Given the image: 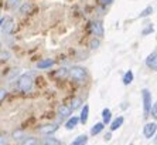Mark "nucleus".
Segmentation results:
<instances>
[{"label":"nucleus","instance_id":"1","mask_svg":"<svg viewBox=\"0 0 157 145\" xmlns=\"http://www.w3.org/2000/svg\"><path fill=\"white\" fill-rule=\"evenodd\" d=\"M68 76L77 83H84L86 78V70L84 67H79V65H74L68 70Z\"/></svg>","mask_w":157,"mask_h":145},{"label":"nucleus","instance_id":"2","mask_svg":"<svg viewBox=\"0 0 157 145\" xmlns=\"http://www.w3.org/2000/svg\"><path fill=\"white\" fill-rule=\"evenodd\" d=\"M17 87H18V90L23 91V93L30 91L33 88V77L30 76V74H23L17 80Z\"/></svg>","mask_w":157,"mask_h":145},{"label":"nucleus","instance_id":"3","mask_svg":"<svg viewBox=\"0 0 157 145\" xmlns=\"http://www.w3.org/2000/svg\"><path fill=\"white\" fill-rule=\"evenodd\" d=\"M142 98H143V110H144V117H149L150 108H151V93L147 88L142 91Z\"/></svg>","mask_w":157,"mask_h":145},{"label":"nucleus","instance_id":"4","mask_svg":"<svg viewBox=\"0 0 157 145\" xmlns=\"http://www.w3.org/2000/svg\"><path fill=\"white\" fill-rule=\"evenodd\" d=\"M156 122H149L144 125V128H143V134H144V137L146 138H153L154 134H156Z\"/></svg>","mask_w":157,"mask_h":145},{"label":"nucleus","instance_id":"5","mask_svg":"<svg viewBox=\"0 0 157 145\" xmlns=\"http://www.w3.org/2000/svg\"><path fill=\"white\" fill-rule=\"evenodd\" d=\"M146 65L149 67L150 70H151V71H156V68H157V53H156V51H153L151 54L147 56Z\"/></svg>","mask_w":157,"mask_h":145},{"label":"nucleus","instance_id":"6","mask_svg":"<svg viewBox=\"0 0 157 145\" xmlns=\"http://www.w3.org/2000/svg\"><path fill=\"white\" fill-rule=\"evenodd\" d=\"M91 30L95 36H98V37L103 36V24L101 22H92L91 23Z\"/></svg>","mask_w":157,"mask_h":145},{"label":"nucleus","instance_id":"7","mask_svg":"<svg viewBox=\"0 0 157 145\" xmlns=\"http://www.w3.org/2000/svg\"><path fill=\"white\" fill-rule=\"evenodd\" d=\"M57 130H58V127H57L55 124H48V125H44V127L40 128V134L48 135V137H50V135H52Z\"/></svg>","mask_w":157,"mask_h":145},{"label":"nucleus","instance_id":"8","mask_svg":"<svg viewBox=\"0 0 157 145\" xmlns=\"http://www.w3.org/2000/svg\"><path fill=\"white\" fill-rule=\"evenodd\" d=\"M3 27H2V31L4 33V34H9V33H11V30H13V27H14V22H13V19L11 17H7L3 20Z\"/></svg>","mask_w":157,"mask_h":145},{"label":"nucleus","instance_id":"9","mask_svg":"<svg viewBox=\"0 0 157 145\" xmlns=\"http://www.w3.org/2000/svg\"><path fill=\"white\" fill-rule=\"evenodd\" d=\"M52 65H54V60H51V58H45V60H41V61L37 63V68L45 70V68L52 67Z\"/></svg>","mask_w":157,"mask_h":145},{"label":"nucleus","instance_id":"10","mask_svg":"<svg viewBox=\"0 0 157 145\" xmlns=\"http://www.w3.org/2000/svg\"><path fill=\"white\" fill-rule=\"evenodd\" d=\"M71 108L68 107V105H65V104H61V105H58V114H59V117H70L71 115Z\"/></svg>","mask_w":157,"mask_h":145},{"label":"nucleus","instance_id":"11","mask_svg":"<svg viewBox=\"0 0 157 145\" xmlns=\"http://www.w3.org/2000/svg\"><path fill=\"white\" fill-rule=\"evenodd\" d=\"M124 122V118L123 117H117L116 120H113L112 122H110V131H116L117 128H121L122 127V124Z\"/></svg>","mask_w":157,"mask_h":145},{"label":"nucleus","instance_id":"12","mask_svg":"<svg viewBox=\"0 0 157 145\" xmlns=\"http://www.w3.org/2000/svg\"><path fill=\"white\" fill-rule=\"evenodd\" d=\"M88 115H89V105H84V108H82V111H81L79 122L86 124V121H88Z\"/></svg>","mask_w":157,"mask_h":145},{"label":"nucleus","instance_id":"13","mask_svg":"<svg viewBox=\"0 0 157 145\" xmlns=\"http://www.w3.org/2000/svg\"><path fill=\"white\" fill-rule=\"evenodd\" d=\"M102 124H110V120H112V113H110L109 108H103L102 110Z\"/></svg>","mask_w":157,"mask_h":145},{"label":"nucleus","instance_id":"14","mask_svg":"<svg viewBox=\"0 0 157 145\" xmlns=\"http://www.w3.org/2000/svg\"><path fill=\"white\" fill-rule=\"evenodd\" d=\"M78 124H79V118H78V117H72V118H70V120L67 121L65 128L67 130H74Z\"/></svg>","mask_w":157,"mask_h":145},{"label":"nucleus","instance_id":"15","mask_svg":"<svg viewBox=\"0 0 157 145\" xmlns=\"http://www.w3.org/2000/svg\"><path fill=\"white\" fill-rule=\"evenodd\" d=\"M103 128H105V124H102V122L95 124V125L91 128V135H98L99 132H102Z\"/></svg>","mask_w":157,"mask_h":145},{"label":"nucleus","instance_id":"16","mask_svg":"<svg viewBox=\"0 0 157 145\" xmlns=\"http://www.w3.org/2000/svg\"><path fill=\"white\" fill-rule=\"evenodd\" d=\"M86 141H88L86 135H79V137H77L72 142H71V145H85L86 144Z\"/></svg>","mask_w":157,"mask_h":145},{"label":"nucleus","instance_id":"17","mask_svg":"<svg viewBox=\"0 0 157 145\" xmlns=\"http://www.w3.org/2000/svg\"><path fill=\"white\" fill-rule=\"evenodd\" d=\"M81 104H82V100H81L79 97L74 98L72 101H71V105H70L71 111H75V110H78V108H79V107H81Z\"/></svg>","mask_w":157,"mask_h":145},{"label":"nucleus","instance_id":"18","mask_svg":"<svg viewBox=\"0 0 157 145\" xmlns=\"http://www.w3.org/2000/svg\"><path fill=\"white\" fill-rule=\"evenodd\" d=\"M133 81V71H126L124 72V76H123V84L124 85H129V84Z\"/></svg>","mask_w":157,"mask_h":145},{"label":"nucleus","instance_id":"19","mask_svg":"<svg viewBox=\"0 0 157 145\" xmlns=\"http://www.w3.org/2000/svg\"><path fill=\"white\" fill-rule=\"evenodd\" d=\"M99 46H101V40H99L98 37H94V39L89 41V47H91V50H96V48H99Z\"/></svg>","mask_w":157,"mask_h":145},{"label":"nucleus","instance_id":"20","mask_svg":"<svg viewBox=\"0 0 157 145\" xmlns=\"http://www.w3.org/2000/svg\"><path fill=\"white\" fill-rule=\"evenodd\" d=\"M10 57L11 54L9 50H0V61H7Z\"/></svg>","mask_w":157,"mask_h":145},{"label":"nucleus","instance_id":"21","mask_svg":"<svg viewBox=\"0 0 157 145\" xmlns=\"http://www.w3.org/2000/svg\"><path fill=\"white\" fill-rule=\"evenodd\" d=\"M44 145H61V142H59L58 139L52 138V137H48V138L44 139Z\"/></svg>","mask_w":157,"mask_h":145},{"label":"nucleus","instance_id":"22","mask_svg":"<svg viewBox=\"0 0 157 145\" xmlns=\"http://www.w3.org/2000/svg\"><path fill=\"white\" fill-rule=\"evenodd\" d=\"M37 144H38V141H37V138H34V137H29L21 142V145H37Z\"/></svg>","mask_w":157,"mask_h":145},{"label":"nucleus","instance_id":"23","mask_svg":"<svg viewBox=\"0 0 157 145\" xmlns=\"http://www.w3.org/2000/svg\"><path fill=\"white\" fill-rule=\"evenodd\" d=\"M67 76H68V70L64 68V67H62V68H59L58 71L55 72V77H57V78H65Z\"/></svg>","mask_w":157,"mask_h":145},{"label":"nucleus","instance_id":"24","mask_svg":"<svg viewBox=\"0 0 157 145\" xmlns=\"http://www.w3.org/2000/svg\"><path fill=\"white\" fill-rule=\"evenodd\" d=\"M151 13H153V7H151V6H147V7L139 14V17H147V16H150Z\"/></svg>","mask_w":157,"mask_h":145},{"label":"nucleus","instance_id":"25","mask_svg":"<svg viewBox=\"0 0 157 145\" xmlns=\"http://www.w3.org/2000/svg\"><path fill=\"white\" fill-rule=\"evenodd\" d=\"M146 29H144V30H143V31H142V34H143V36H147V34H150V33H151V31H153V26H151V23H146Z\"/></svg>","mask_w":157,"mask_h":145},{"label":"nucleus","instance_id":"26","mask_svg":"<svg viewBox=\"0 0 157 145\" xmlns=\"http://www.w3.org/2000/svg\"><path fill=\"white\" fill-rule=\"evenodd\" d=\"M11 137H13V139H20V138L24 137V132H23V131H14Z\"/></svg>","mask_w":157,"mask_h":145},{"label":"nucleus","instance_id":"27","mask_svg":"<svg viewBox=\"0 0 157 145\" xmlns=\"http://www.w3.org/2000/svg\"><path fill=\"white\" fill-rule=\"evenodd\" d=\"M7 4L10 6V7H17V6H20V0H9Z\"/></svg>","mask_w":157,"mask_h":145},{"label":"nucleus","instance_id":"28","mask_svg":"<svg viewBox=\"0 0 157 145\" xmlns=\"http://www.w3.org/2000/svg\"><path fill=\"white\" fill-rule=\"evenodd\" d=\"M30 9H31V4H30V3H24V4H23V7L20 9V13H23V14H24V13H26V11H29Z\"/></svg>","mask_w":157,"mask_h":145},{"label":"nucleus","instance_id":"29","mask_svg":"<svg viewBox=\"0 0 157 145\" xmlns=\"http://www.w3.org/2000/svg\"><path fill=\"white\" fill-rule=\"evenodd\" d=\"M150 111H151V117H153V118H156V117H157V105L156 104H151Z\"/></svg>","mask_w":157,"mask_h":145},{"label":"nucleus","instance_id":"30","mask_svg":"<svg viewBox=\"0 0 157 145\" xmlns=\"http://www.w3.org/2000/svg\"><path fill=\"white\" fill-rule=\"evenodd\" d=\"M6 95H7V91L4 90V88H0V102L6 98Z\"/></svg>","mask_w":157,"mask_h":145},{"label":"nucleus","instance_id":"31","mask_svg":"<svg viewBox=\"0 0 157 145\" xmlns=\"http://www.w3.org/2000/svg\"><path fill=\"white\" fill-rule=\"evenodd\" d=\"M7 142V138L4 137V135H0V145H4Z\"/></svg>","mask_w":157,"mask_h":145},{"label":"nucleus","instance_id":"32","mask_svg":"<svg viewBox=\"0 0 157 145\" xmlns=\"http://www.w3.org/2000/svg\"><path fill=\"white\" fill-rule=\"evenodd\" d=\"M112 2H113V0H101V3H102L103 6H106V4H110Z\"/></svg>","mask_w":157,"mask_h":145},{"label":"nucleus","instance_id":"33","mask_svg":"<svg viewBox=\"0 0 157 145\" xmlns=\"http://www.w3.org/2000/svg\"><path fill=\"white\" fill-rule=\"evenodd\" d=\"M110 139H112V134H110V132H108V134L105 135V141H110Z\"/></svg>","mask_w":157,"mask_h":145},{"label":"nucleus","instance_id":"34","mask_svg":"<svg viewBox=\"0 0 157 145\" xmlns=\"http://www.w3.org/2000/svg\"><path fill=\"white\" fill-rule=\"evenodd\" d=\"M2 23H3V20H0V24H2Z\"/></svg>","mask_w":157,"mask_h":145},{"label":"nucleus","instance_id":"35","mask_svg":"<svg viewBox=\"0 0 157 145\" xmlns=\"http://www.w3.org/2000/svg\"><path fill=\"white\" fill-rule=\"evenodd\" d=\"M130 145H133V144H130Z\"/></svg>","mask_w":157,"mask_h":145},{"label":"nucleus","instance_id":"36","mask_svg":"<svg viewBox=\"0 0 157 145\" xmlns=\"http://www.w3.org/2000/svg\"><path fill=\"white\" fill-rule=\"evenodd\" d=\"M85 145H86V144H85Z\"/></svg>","mask_w":157,"mask_h":145}]
</instances>
